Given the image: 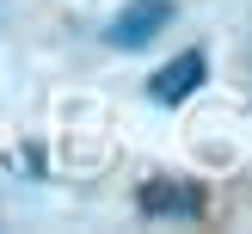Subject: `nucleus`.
I'll return each instance as SVG.
<instances>
[{
    "label": "nucleus",
    "mask_w": 252,
    "mask_h": 234,
    "mask_svg": "<svg viewBox=\"0 0 252 234\" xmlns=\"http://www.w3.org/2000/svg\"><path fill=\"white\" fill-rule=\"evenodd\" d=\"M172 12H179L172 0H123V6L111 12V25H105V43L123 49V56H135V49H148L172 25Z\"/></svg>",
    "instance_id": "2"
},
{
    "label": "nucleus",
    "mask_w": 252,
    "mask_h": 234,
    "mask_svg": "<svg viewBox=\"0 0 252 234\" xmlns=\"http://www.w3.org/2000/svg\"><path fill=\"white\" fill-rule=\"evenodd\" d=\"M135 209L160 222H203L209 216V191L203 179H179V172H160V179L135 185Z\"/></svg>",
    "instance_id": "1"
},
{
    "label": "nucleus",
    "mask_w": 252,
    "mask_h": 234,
    "mask_svg": "<svg viewBox=\"0 0 252 234\" xmlns=\"http://www.w3.org/2000/svg\"><path fill=\"white\" fill-rule=\"evenodd\" d=\"M203 80H209V56H203V49H179L172 62H160V68H154L148 99H154V105H185Z\"/></svg>",
    "instance_id": "3"
}]
</instances>
